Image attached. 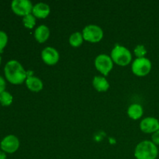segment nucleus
I'll return each instance as SVG.
<instances>
[{
  "mask_svg": "<svg viewBox=\"0 0 159 159\" xmlns=\"http://www.w3.org/2000/svg\"><path fill=\"white\" fill-rule=\"evenodd\" d=\"M4 73L6 79L14 85L23 83L27 79V71L16 60H10L6 63Z\"/></svg>",
  "mask_w": 159,
  "mask_h": 159,
  "instance_id": "obj_1",
  "label": "nucleus"
},
{
  "mask_svg": "<svg viewBox=\"0 0 159 159\" xmlns=\"http://www.w3.org/2000/svg\"><path fill=\"white\" fill-rule=\"evenodd\" d=\"M158 155V147L148 140L139 142L134 149V157L136 159H156Z\"/></svg>",
  "mask_w": 159,
  "mask_h": 159,
  "instance_id": "obj_2",
  "label": "nucleus"
},
{
  "mask_svg": "<svg viewBox=\"0 0 159 159\" xmlns=\"http://www.w3.org/2000/svg\"><path fill=\"white\" fill-rule=\"evenodd\" d=\"M113 63L119 66H127L132 61V54L130 50L120 44H116L110 54Z\"/></svg>",
  "mask_w": 159,
  "mask_h": 159,
  "instance_id": "obj_3",
  "label": "nucleus"
},
{
  "mask_svg": "<svg viewBox=\"0 0 159 159\" xmlns=\"http://www.w3.org/2000/svg\"><path fill=\"white\" fill-rule=\"evenodd\" d=\"M84 40L89 43H98L103 38L104 33L100 26L95 24H89L85 26L82 32Z\"/></svg>",
  "mask_w": 159,
  "mask_h": 159,
  "instance_id": "obj_4",
  "label": "nucleus"
},
{
  "mask_svg": "<svg viewBox=\"0 0 159 159\" xmlns=\"http://www.w3.org/2000/svg\"><path fill=\"white\" fill-rule=\"evenodd\" d=\"M152 61L147 57L136 58L131 65L132 72L138 77L147 76L152 71Z\"/></svg>",
  "mask_w": 159,
  "mask_h": 159,
  "instance_id": "obj_5",
  "label": "nucleus"
},
{
  "mask_svg": "<svg viewBox=\"0 0 159 159\" xmlns=\"http://www.w3.org/2000/svg\"><path fill=\"white\" fill-rule=\"evenodd\" d=\"M94 64L96 70L104 76H107L113 69L114 63L110 55L101 54L96 57Z\"/></svg>",
  "mask_w": 159,
  "mask_h": 159,
  "instance_id": "obj_6",
  "label": "nucleus"
},
{
  "mask_svg": "<svg viewBox=\"0 0 159 159\" xmlns=\"http://www.w3.org/2000/svg\"><path fill=\"white\" fill-rule=\"evenodd\" d=\"M34 5L29 0H13L11 3L12 12L20 16L32 13Z\"/></svg>",
  "mask_w": 159,
  "mask_h": 159,
  "instance_id": "obj_7",
  "label": "nucleus"
},
{
  "mask_svg": "<svg viewBox=\"0 0 159 159\" xmlns=\"http://www.w3.org/2000/svg\"><path fill=\"white\" fill-rule=\"evenodd\" d=\"M0 148L2 151L6 153L12 154L16 152L20 148V141L15 135H7L2 140Z\"/></svg>",
  "mask_w": 159,
  "mask_h": 159,
  "instance_id": "obj_8",
  "label": "nucleus"
},
{
  "mask_svg": "<svg viewBox=\"0 0 159 159\" xmlns=\"http://www.w3.org/2000/svg\"><path fill=\"white\" fill-rule=\"evenodd\" d=\"M41 58L48 65H54L59 61L60 54L57 50L53 47H46L41 51Z\"/></svg>",
  "mask_w": 159,
  "mask_h": 159,
  "instance_id": "obj_9",
  "label": "nucleus"
},
{
  "mask_svg": "<svg viewBox=\"0 0 159 159\" xmlns=\"http://www.w3.org/2000/svg\"><path fill=\"white\" fill-rule=\"evenodd\" d=\"M140 129L145 134H154L159 130V120L153 116L144 118L140 123Z\"/></svg>",
  "mask_w": 159,
  "mask_h": 159,
  "instance_id": "obj_10",
  "label": "nucleus"
},
{
  "mask_svg": "<svg viewBox=\"0 0 159 159\" xmlns=\"http://www.w3.org/2000/svg\"><path fill=\"white\" fill-rule=\"evenodd\" d=\"M51 12V8L47 3L38 2L34 5L32 14L38 19H45L49 16Z\"/></svg>",
  "mask_w": 159,
  "mask_h": 159,
  "instance_id": "obj_11",
  "label": "nucleus"
},
{
  "mask_svg": "<svg viewBox=\"0 0 159 159\" xmlns=\"http://www.w3.org/2000/svg\"><path fill=\"white\" fill-rule=\"evenodd\" d=\"M50 29L46 25H40L34 30V37L38 43H43L46 42L50 37Z\"/></svg>",
  "mask_w": 159,
  "mask_h": 159,
  "instance_id": "obj_12",
  "label": "nucleus"
},
{
  "mask_svg": "<svg viewBox=\"0 0 159 159\" xmlns=\"http://www.w3.org/2000/svg\"><path fill=\"white\" fill-rule=\"evenodd\" d=\"M26 87L29 90L34 93H38L41 91L43 88V84L41 79H39L38 77H36L34 75L28 76L26 80Z\"/></svg>",
  "mask_w": 159,
  "mask_h": 159,
  "instance_id": "obj_13",
  "label": "nucleus"
},
{
  "mask_svg": "<svg viewBox=\"0 0 159 159\" xmlns=\"http://www.w3.org/2000/svg\"><path fill=\"white\" fill-rule=\"evenodd\" d=\"M93 85L99 93L107 92L110 89V83L104 76H95L93 79Z\"/></svg>",
  "mask_w": 159,
  "mask_h": 159,
  "instance_id": "obj_14",
  "label": "nucleus"
},
{
  "mask_svg": "<svg viewBox=\"0 0 159 159\" xmlns=\"http://www.w3.org/2000/svg\"><path fill=\"white\" fill-rule=\"evenodd\" d=\"M144 113V109L141 104L133 103L127 109V115L132 120H139L142 117Z\"/></svg>",
  "mask_w": 159,
  "mask_h": 159,
  "instance_id": "obj_15",
  "label": "nucleus"
},
{
  "mask_svg": "<svg viewBox=\"0 0 159 159\" xmlns=\"http://www.w3.org/2000/svg\"><path fill=\"white\" fill-rule=\"evenodd\" d=\"M69 41L70 45L73 48H79L81 45L82 44L84 41L83 36H82V33L79 32V31H76L74 32L73 34H71V36L69 37Z\"/></svg>",
  "mask_w": 159,
  "mask_h": 159,
  "instance_id": "obj_16",
  "label": "nucleus"
},
{
  "mask_svg": "<svg viewBox=\"0 0 159 159\" xmlns=\"http://www.w3.org/2000/svg\"><path fill=\"white\" fill-rule=\"evenodd\" d=\"M13 97L10 93L7 91H4L0 93V103L3 107H9L12 103Z\"/></svg>",
  "mask_w": 159,
  "mask_h": 159,
  "instance_id": "obj_17",
  "label": "nucleus"
},
{
  "mask_svg": "<svg viewBox=\"0 0 159 159\" xmlns=\"http://www.w3.org/2000/svg\"><path fill=\"white\" fill-rule=\"evenodd\" d=\"M36 17L32 13L25 16L23 18V24L27 29H33L36 25Z\"/></svg>",
  "mask_w": 159,
  "mask_h": 159,
  "instance_id": "obj_18",
  "label": "nucleus"
},
{
  "mask_svg": "<svg viewBox=\"0 0 159 159\" xmlns=\"http://www.w3.org/2000/svg\"><path fill=\"white\" fill-rule=\"evenodd\" d=\"M134 53L137 56V58H141V57H145L148 51L144 45L138 44L134 49Z\"/></svg>",
  "mask_w": 159,
  "mask_h": 159,
  "instance_id": "obj_19",
  "label": "nucleus"
},
{
  "mask_svg": "<svg viewBox=\"0 0 159 159\" xmlns=\"http://www.w3.org/2000/svg\"><path fill=\"white\" fill-rule=\"evenodd\" d=\"M8 43V36L6 32L0 30V53L3 52V49Z\"/></svg>",
  "mask_w": 159,
  "mask_h": 159,
  "instance_id": "obj_20",
  "label": "nucleus"
},
{
  "mask_svg": "<svg viewBox=\"0 0 159 159\" xmlns=\"http://www.w3.org/2000/svg\"><path fill=\"white\" fill-rule=\"evenodd\" d=\"M152 141L155 145H159V130L152 134Z\"/></svg>",
  "mask_w": 159,
  "mask_h": 159,
  "instance_id": "obj_21",
  "label": "nucleus"
},
{
  "mask_svg": "<svg viewBox=\"0 0 159 159\" xmlns=\"http://www.w3.org/2000/svg\"><path fill=\"white\" fill-rule=\"evenodd\" d=\"M6 81H5V79L0 75V93L6 91V90H5L6 89Z\"/></svg>",
  "mask_w": 159,
  "mask_h": 159,
  "instance_id": "obj_22",
  "label": "nucleus"
},
{
  "mask_svg": "<svg viewBox=\"0 0 159 159\" xmlns=\"http://www.w3.org/2000/svg\"><path fill=\"white\" fill-rule=\"evenodd\" d=\"M0 159H6V154L3 151L0 150Z\"/></svg>",
  "mask_w": 159,
  "mask_h": 159,
  "instance_id": "obj_23",
  "label": "nucleus"
},
{
  "mask_svg": "<svg viewBox=\"0 0 159 159\" xmlns=\"http://www.w3.org/2000/svg\"><path fill=\"white\" fill-rule=\"evenodd\" d=\"M1 61H2V57L1 55H0V64H1Z\"/></svg>",
  "mask_w": 159,
  "mask_h": 159,
  "instance_id": "obj_24",
  "label": "nucleus"
}]
</instances>
